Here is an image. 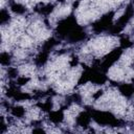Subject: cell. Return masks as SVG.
Segmentation results:
<instances>
[{
	"label": "cell",
	"mask_w": 134,
	"mask_h": 134,
	"mask_svg": "<svg viewBox=\"0 0 134 134\" xmlns=\"http://www.w3.org/2000/svg\"><path fill=\"white\" fill-rule=\"evenodd\" d=\"M121 75H122V71H121L119 68H112V69L110 70V76H111L112 79L117 80V79H120Z\"/></svg>",
	"instance_id": "obj_1"
}]
</instances>
